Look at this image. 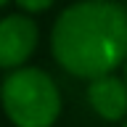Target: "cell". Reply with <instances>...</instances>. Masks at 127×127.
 Returning a JSON list of instances; mask_svg holds the SVG:
<instances>
[{
  "mask_svg": "<svg viewBox=\"0 0 127 127\" xmlns=\"http://www.w3.org/2000/svg\"><path fill=\"white\" fill-rule=\"evenodd\" d=\"M40 40V29L29 16L13 13L0 19V69H19L27 64Z\"/></svg>",
  "mask_w": 127,
  "mask_h": 127,
  "instance_id": "3",
  "label": "cell"
},
{
  "mask_svg": "<svg viewBox=\"0 0 127 127\" xmlns=\"http://www.w3.org/2000/svg\"><path fill=\"white\" fill-rule=\"evenodd\" d=\"M125 82H127V61H125Z\"/></svg>",
  "mask_w": 127,
  "mask_h": 127,
  "instance_id": "6",
  "label": "cell"
},
{
  "mask_svg": "<svg viewBox=\"0 0 127 127\" xmlns=\"http://www.w3.org/2000/svg\"><path fill=\"white\" fill-rule=\"evenodd\" d=\"M122 127H127V122H125V125H122Z\"/></svg>",
  "mask_w": 127,
  "mask_h": 127,
  "instance_id": "8",
  "label": "cell"
},
{
  "mask_svg": "<svg viewBox=\"0 0 127 127\" xmlns=\"http://www.w3.org/2000/svg\"><path fill=\"white\" fill-rule=\"evenodd\" d=\"M87 103L106 122H119L127 117V82L117 74L87 79Z\"/></svg>",
  "mask_w": 127,
  "mask_h": 127,
  "instance_id": "4",
  "label": "cell"
},
{
  "mask_svg": "<svg viewBox=\"0 0 127 127\" xmlns=\"http://www.w3.org/2000/svg\"><path fill=\"white\" fill-rule=\"evenodd\" d=\"M50 50L79 79L114 74L127 61V8L114 0H79L64 8L50 32Z\"/></svg>",
  "mask_w": 127,
  "mask_h": 127,
  "instance_id": "1",
  "label": "cell"
},
{
  "mask_svg": "<svg viewBox=\"0 0 127 127\" xmlns=\"http://www.w3.org/2000/svg\"><path fill=\"white\" fill-rule=\"evenodd\" d=\"M0 103L16 127H53L61 114V93L53 77L34 66L11 69L0 85Z\"/></svg>",
  "mask_w": 127,
  "mask_h": 127,
  "instance_id": "2",
  "label": "cell"
},
{
  "mask_svg": "<svg viewBox=\"0 0 127 127\" xmlns=\"http://www.w3.org/2000/svg\"><path fill=\"white\" fill-rule=\"evenodd\" d=\"M5 3H8V0H0V8H3V5H5Z\"/></svg>",
  "mask_w": 127,
  "mask_h": 127,
  "instance_id": "7",
  "label": "cell"
},
{
  "mask_svg": "<svg viewBox=\"0 0 127 127\" xmlns=\"http://www.w3.org/2000/svg\"><path fill=\"white\" fill-rule=\"evenodd\" d=\"M53 3L56 0H16V5L21 8V11H27V13H42V11H48Z\"/></svg>",
  "mask_w": 127,
  "mask_h": 127,
  "instance_id": "5",
  "label": "cell"
}]
</instances>
